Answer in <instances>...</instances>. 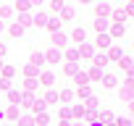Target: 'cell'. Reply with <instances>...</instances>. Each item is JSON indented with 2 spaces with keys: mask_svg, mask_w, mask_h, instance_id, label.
Wrapping results in <instances>:
<instances>
[{
  "mask_svg": "<svg viewBox=\"0 0 134 126\" xmlns=\"http://www.w3.org/2000/svg\"><path fill=\"white\" fill-rule=\"evenodd\" d=\"M50 42H53V47H55V50H66V47H69V34L55 32V34H50Z\"/></svg>",
  "mask_w": 134,
  "mask_h": 126,
  "instance_id": "6da1fadb",
  "label": "cell"
},
{
  "mask_svg": "<svg viewBox=\"0 0 134 126\" xmlns=\"http://www.w3.org/2000/svg\"><path fill=\"white\" fill-rule=\"evenodd\" d=\"M37 84H40V87H45V89H53V84H55V74H53V71H40Z\"/></svg>",
  "mask_w": 134,
  "mask_h": 126,
  "instance_id": "7a4b0ae2",
  "label": "cell"
},
{
  "mask_svg": "<svg viewBox=\"0 0 134 126\" xmlns=\"http://www.w3.org/2000/svg\"><path fill=\"white\" fill-rule=\"evenodd\" d=\"M113 118H116V116H113V110H110V108H103V110H97V113H95V121H97V123H105V126H108V123H113Z\"/></svg>",
  "mask_w": 134,
  "mask_h": 126,
  "instance_id": "3957f363",
  "label": "cell"
},
{
  "mask_svg": "<svg viewBox=\"0 0 134 126\" xmlns=\"http://www.w3.org/2000/svg\"><path fill=\"white\" fill-rule=\"evenodd\" d=\"M110 45H113V39H110V37H108V32H105V34H97V37H95V45H92V47H97V50H103V53H105Z\"/></svg>",
  "mask_w": 134,
  "mask_h": 126,
  "instance_id": "277c9868",
  "label": "cell"
},
{
  "mask_svg": "<svg viewBox=\"0 0 134 126\" xmlns=\"http://www.w3.org/2000/svg\"><path fill=\"white\" fill-rule=\"evenodd\" d=\"M69 42H76V47H79L82 42H87V32H84V26H76V29L71 32V37H69Z\"/></svg>",
  "mask_w": 134,
  "mask_h": 126,
  "instance_id": "5b68a950",
  "label": "cell"
},
{
  "mask_svg": "<svg viewBox=\"0 0 134 126\" xmlns=\"http://www.w3.org/2000/svg\"><path fill=\"white\" fill-rule=\"evenodd\" d=\"M105 58H108V63H110V60H113V63H118V60L124 58V50H121L118 45H110V47H108V53H105Z\"/></svg>",
  "mask_w": 134,
  "mask_h": 126,
  "instance_id": "8992f818",
  "label": "cell"
},
{
  "mask_svg": "<svg viewBox=\"0 0 134 126\" xmlns=\"http://www.w3.org/2000/svg\"><path fill=\"white\" fill-rule=\"evenodd\" d=\"M76 50H79V60H82V58H87V60H92V55H95V47H92L90 42H82V45H79Z\"/></svg>",
  "mask_w": 134,
  "mask_h": 126,
  "instance_id": "52a82bcc",
  "label": "cell"
},
{
  "mask_svg": "<svg viewBox=\"0 0 134 126\" xmlns=\"http://www.w3.org/2000/svg\"><path fill=\"white\" fill-rule=\"evenodd\" d=\"M118 68L126 74V79H131V55H124V58L118 60Z\"/></svg>",
  "mask_w": 134,
  "mask_h": 126,
  "instance_id": "ba28073f",
  "label": "cell"
},
{
  "mask_svg": "<svg viewBox=\"0 0 134 126\" xmlns=\"http://www.w3.org/2000/svg\"><path fill=\"white\" fill-rule=\"evenodd\" d=\"M45 55V63H53V66H55V63H60V50H55V47H50L47 53H42Z\"/></svg>",
  "mask_w": 134,
  "mask_h": 126,
  "instance_id": "9c48e42d",
  "label": "cell"
},
{
  "mask_svg": "<svg viewBox=\"0 0 134 126\" xmlns=\"http://www.w3.org/2000/svg\"><path fill=\"white\" fill-rule=\"evenodd\" d=\"M108 29H110V32H108V37H110V39H113V37H124V34H126V24H110Z\"/></svg>",
  "mask_w": 134,
  "mask_h": 126,
  "instance_id": "30bf717a",
  "label": "cell"
},
{
  "mask_svg": "<svg viewBox=\"0 0 134 126\" xmlns=\"http://www.w3.org/2000/svg\"><path fill=\"white\" fill-rule=\"evenodd\" d=\"M92 66H95V68H100V71L108 66V58H105V53H95V55H92Z\"/></svg>",
  "mask_w": 134,
  "mask_h": 126,
  "instance_id": "8fae6325",
  "label": "cell"
},
{
  "mask_svg": "<svg viewBox=\"0 0 134 126\" xmlns=\"http://www.w3.org/2000/svg\"><path fill=\"white\" fill-rule=\"evenodd\" d=\"M100 84H103L105 89H113V87L118 84V79H116V74H103V79H100Z\"/></svg>",
  "mask_w": 134,
  "mask_h": 126,
  "instance_id": "7c38bea8",
  "label": "cell"
},
{
  "mask_svg": "<svg viewBox=\"0 0 134 126\" xmlns=\"http://www.w3.org/2000/svg\"><path fill=\"white\" fill-rule=\"evenodd\" d=\"M74 95H76V97L84 102L87 97H92V87H90V84H84V87H76V89H74Z\"/></svg>",
  "mask_w": 134,
  "mask_h": 126,
  "instance_id": "4fadbf2b",
  "label": "cell"
},
{
  "mask_svg": "<svg viewBox=\"0 0 134 126\" xmlns=\"http://www.w3.org/2000/svg\"><path fill=\"white\" fill-rule=\"evenodd\" d=\"M45 26L50 29V34H55V32L60 29V19H58V16H47V21H45Z\"/></svg>",
  "mask_w": 134,
  "mask_h": 126,
  "instance_id": "5bb4252c",
  "label": "cell"
},
{
  "mask_svg": "<svg viewBox=\"0 0 134 126\" xmlns=\"http://www.w3.org/2000/svg\"><path fill=\"white\" fill-rule=\"evenodd\" d=\"M121 100H126V102H131V79H126L124 82V87H121Z\"/></svg>",
  "mask_w": 134,
  "mask_h": 126,
  "instance_id": "9a60e30c",
  "label": "cell"
},
{
  "mask_svg": "<svg viewBox=\"0 0 134 126\" xmlns=\"http://www.w3.org/2000/svg\"><path fill=\"white\" fill-rule=\"evenodd\" d=\"M34 8V3H29V0H19V3L13 5V11H19V13H29Z\"/></svg>",
  "mask_w": 134,
  "mask_h": 126,
  "instance_id": "2e32d148",
  "label": "cell"
},
{
  "mask_svg": "<svg viewBox=\"0 0 134 126\" xmlns=\"http://www.w3.org/2000/svg\"><path fill=\"white\" fill-rule=\"evenodd\" d=\"M92 26H95V32H97V34H105V32H108V26H110V21H108V19H97Z\"/></svg>",
  "mask_w": 134,
  "mask_h": 126,
  "instance_id": "e0dca14e",
  "label": "cell"
},
{
  "mask_svg": "<svg viewBox=\"0 0 134 126\" xmlns=\"http://www.w3.org/2000/svg\"><path fill=\"white\" fill-rule=\"evenodd\" d=\"M29 63H32V66H37V68H40V66H42V63H45V55H42L40 50H34V53L29 55Z\"/></svg>",
  "mask_w": 134,
  "mask_h": 126,
  "instance_id": "ac0fdd59",
  "label": "cell"
},
{
  "mask_svg": "<svg viewBox=\"0 0 134 126\" xmlns=\"http://www.w3.org/2000/svg\"><path fill=\"white\" fill-rule=\"evenodd\" d=\"M24 76H26V79H37V76H40V68L32 66V63H26V66H24Z\"/></svg>",
  "mask_w": 134,
  "mask_h": 126,
  "instance_id": "d6986e66",
  "label": "cell"
},
{
  "mask_svg": "<svg viewBox=\"0 0 134 126\" xmlns=\"http://www.w3.org/2000/svg\"><path fill=\"white\" fill-rule=\"evenodd\" d=\"M82 68H79V63H63V74L66 76H74V74H79Z\"/></svg>",
  "mask_w": 134,
  "mask_h": 126,
  "instance_id": "ffe728a7",
  "label": "cell"
},
{
  "mask_svg": "<svg viewBox=\"0 0 134 126\" xmlns=\"http://www.w3.org/2000/svg\"><path fill=\"white\" fill-rule=\"evenodd\" d=\"M95 13H97V19H108V16H110V5H108V3H100V5L95 8Z\"/></svg>",
  "mask_w": 134,
  "mask_h": 126,
  "instance_id": "44dd1931",
  "label": "cell"
},
{
  "mask_svg": "<svg viewBox=\"0 0 134 126\" xmlns=\"http://www.w3.org/2000/svg\"><path fill=\"white\" fill-rule=\"evenodd\" d=\"M45 21H47V13H42V11L32 16V26H37V29H40V26H45Z\"/></svg>",
  "mask_w": 134,
  "mask_h": 126,
  "instance_id": "7402d4cb",
  "label": "cell"
},
{
  "mask_svg": "<svg viewBox=\"0 0 134 126\" xmlns=\"http://www.w3.org/2000/svg\"><path fill=\"white\" fill-rule=\"evenodd\" d=\"M19 116H21V113H19L16 105H11L8 110H3V118H8V121H19Z\"/></svg>",
  "mask_w": 134,
  "mask_h": 126,
  "instance_id": "603a6c76",
  "label": "cell"
},
{
  "mask_svg": "<svg viewBox=\"0 0 134 126\" xmlns=\"http://www.w3.org/2000/svg\"><path fill=\"white\" fill-rule=\"evenodd\" d=\"M16 24H19L21 29H29V26H32V16H29V13H19V21H16Z\"/></svg>",
  "mask_w": 134,
  "mask_h": 126,
  "instance_id": "cb8c5ba5",
  "label": "cell"
},
{
  "mask_svg": "<svg viewBox=\"0 0 134 126\" xmlns=\"http://www.w3.org/2000/svg\"><path fill=\"white\" fill-rule=\"evenodd\" d=\"M8 102L19 108V105H21V92H19V89H11V92H8Z\"/></svg>",
  "mask_w": 134,
  "mask_h": 126,
  "instance_id": "d4e9b609",
  "label": "cell"
},
{
  "mask_svg": "<svg viewBox=\"0 0 134 126\" xmlns=\"http://www.w3.org/2000/svg\"><path fill=\"white\" fill-rule=\"evenodd\" d=\"M42 100H45V105H55V102H58V92H55V89H47Z\"/></svg>",
  "mask_w": 134,
  "mask_h": 126,
  "instance_id": "484cf974",
  "label": "cell"
},
{
  "mask_svg": "<svg viewBox=\"0 0 134 126\" xmlns=\"http://www.w3.org/2000/svg\"><path fill=\"white\" fill-rule=\"evenodd\" d=\"M66 63H79V50H76V47L66 50Z\"/></svg>",
  "mask_w": 134,
  "mask_h": 126,
  "instance_id": "4316f807",
  "label": "cell"
},
{
  "mask_svg": "<svg viewBox=\"0 0 134 126\" xmlns=\"http://www.w3.org/2000/svg\"><path fill=\"white\" fill-rule=\"evenodd\" d=\"M71 97H74V89H60V95H58V102H71Z\"/></svg>",
  "mask_w": 134,
  "mask_h": 126,
  "instance_id": "83f0119b",
  "label": "cell"
},
{
  "mask_svg": "<svg viewBox=\"0 0 134 126\" xmlns=\"http://www.w3.org/2000/svg\"><path fill=\"white\" fill-rule=\"evenodd\" d=\"M34 126H47V110L34 113Z\"/></svg>",
  "mask_w": 134,
  "mask_h": 126,
  "instance_id": "f1b7e54d",
  "label": "cell"
},
{
  "mask_svg": "<svg viewBox=\"0 0 134 126\" xmlns=\"http://www.w3.org/2000/svg\"><path fill=\"white\" fill-rule=\"evenodd\" d=\"M0 74H3V79H8V82H11V76L16 74V68H13V66H8V63H3V68H0Z\"/></svg>",
  "mask_w": 134,
  "mask_h": 126,
  "instance_id": "f546056e",
  "label": "cell"
},
{
  "mask_svg": "<svg viewBox=\"0 0 134 126\" xmlns=\"http://www.w3.org/2000/svg\"><path fill=\"white\" fill-rule=\"evenodd\" d=\"M87 79H92V82H100V79H103V71H100V68H95V66H92V68H90V71H87Z\"/></svg>",
  "mask_w": 134,
  "mask_h": 126,
  "instance_id": "4dcf8cb0",
  "label": "cell"
},
{
  "mask_svg": "<svg viewBox=\"0 0 134 126\" xmlns=\"http://www.w3.org/2000/svg\"><path fill=\"white\" fill-rule=\"evenodd\" d=\"M87 82H90V79H87V74H84V71H79V74H74V84H76V87H84Z\"/></svg>",
  "mask_w": 134,
  "mask_h": 126,
  "instance_id": "1f68e13d",
  "label": "cell"
},
{
  "mask_svg": "<svg viewBox=\"0 0 134 126\" xmlns=\"http://www.w3.org/2000/svg\"><path fill=\"white\" fill-rule=\"evenodd\" d=\"M58 118H60V121H69V118H71V108H69V105H60Z\"/></svg>",
  "mask_w": 134,
  "mask_h": 126,
  "instance_id": "d6a6232c",
  "label": "cell"
},
{
  "mask_svg": "<svg viewBox=\"0 0 134 126\" xmlns=\"http://www.w3.org/2000/svg\"><path fill=\"white\" fill-rule=\"evenodd\" d=\"M8 34H11V37H21V34H24V29H21V26H19L16 21H13V24L8 26Z\"/></svg>",
  "mask_w": 134,
  "mask_h": 126,
  "instance_id": "836d02e7",
  "label": "cell"
},
{
  "mask_svg": "<svg viewBox=\"0 0 134 126\" xmlns=\"http://www.w3.org/2000/svg\"><path fill=\"white\" fill-rule=\"evenodd\" d=\"M40 84H37V79H24V92H34Z\"/></svg>",
  "mask_w": 134,
  "mask_h": 126,
  "instance_id": "e575fe53",
  "label": "cell"
},
{
  "mask_svg": "<svg viewBox=\"0 0 134 126\" xmlns=\"http://www.w3.org/2000/svg\"><path fill=\"white\" fill-rule=\"evenodd\" d=\"M19 126H34V118L32 116H19Z\"/></svg>",
  "mask_w": 134,
  "mask_h": 126,
  "instance_id": "d590c367",
  "label": "cell"
},
{
  "mask_svg": "<svg viewBox=\"0 0 134 126\" xmlns=\"http://www.w3.org/2000/svg\"><path fill=\"white\" fill-rule=\"evenodd\" d=\"M11 13H13V8H11V5H3V8H0V21H3V19H11Z\"/></svg>",
  "mask_w": 134,
  "mask_h": 126,
  "instance_id": "8d00e7d4",
  "label": "cell"
},
{
  "mask_svg": "<svg viewBox=\"0 0 134 126\" xmlns=\"http://www.w3.org/2000/svg\"><path fill=\"white\" fill-rule=\"evenodd\" d=\"M82 116H84V108L82 105H74L71 108V118H82Z\"/></svg>",
  "mask_w": 134,
  "mask_h": 126,
  "instance_id": "74e56055",
  "label": "cell"
},
{
  "mask_svg": "<svg viewBox=\"0 0 134 126\" xmlns=\"http://www.w3.org/2000/svg\"><path fill=\"white\" fill-rule=\"evenodd\" d=\"M71 16H74V11H71V8H66V5H63V11H60V19H63V21H69Z\"/></svg>",
  "mask_w": 134,
  "mask_h": 126,
  "instance_id": "f35d334b",
  "label": "cell"
},
{
  "mask_svg": "<svg viewBox=\"0 0 134 126\" xmlns=\"http://www.w3.org/2000/svg\"><path fill=\"white\" fill-rule=\"evenodd\" d=\"M0 92H11V82L8 79H0Z\"/></svg>",
  "mask_w": 134,
  "mask_h": 126,
  "instance_id": "ab89813d",
  "label": "cell"
},
{
  "mask_svg": "<svg viewBox=\"0 0 134 126\" xmlns=\"http://www.w3.org/2000/svg\"><path fill=\"white\" fill-rule=\"evenodd\" d=\"M50 8H53V11H55V13H60V11H63V0H55V3H53V5H50Z\"/></svg>",
  "mask_w": 134,
  "mask_h": 126,
  "instance_id": "60d3db41",
  "label": "cell"
},
{
  "mask_svg": "<svg viewBox=\"0 0 134 126\" xmlns=\"http://www.w3.org/2000/svg\"><path fill=\"white\" fill-rule=\"evenodd\" d=\"M124 13H126V16H131V13H134V5H131V3H126V8H124Z\"/></svg>",
  "mask_w": 134,
  "mask_h": 126,
  "instance_id": "b9f144b4",
  "label": "cell"
},
{
  "mask_svg": "<svg viewBox=\"0 0 134 126\" xmlns=\"http://www.w3.org/2000/svg\"><path fill=\"white\" fill-rule=\"evenodd\" d=\"M5 53H8V47H5L3 42H0V60H3V58H5Z\"/></svg>",
  "mask_w": 134,
  "mask_h": 126,
  "instance_id": "7bdbcfd3",
  "label": "cell"
},
{
  "mask_svg": "<svg viewBox=\"0 0 134 126\" xmlns=\"http://www.w3.org/2000/svg\"><path fill=\"white\" fill-rule=\"evenodd\" d=\"M58 126H71V121H60V123H58Z\"/></svg>",
  "mask_w": 134,
  "mask_h": 126,
  "instance_id": "ee69618b",
  "label": "cell"
},
{
  "mask_svg": "<svg viewBox=\"0 0 134 126\" xmlns=\"http://www.w3.org/2000/svg\"><path fill=\"white\" fill-rule=\"evenodd\" d=\"M3 29H5V21H0V32H3Z\"/></svg>",
  "mask_w": 134,
  "mask_h": 126,
  "instance_id": "f6af8a7d",
  "label": "cell"
},
{
  "mask_svg": "<svg viewBox=\"0 0 134 126\" xmlns=\"http://www.w3.org/2000/svg\"><path fill=\"white\" fill-rule=\"evenodd\" d=\"M71 126H84V123H82V121H76V123H71Z\"/></svg>",
  "mask_w": 134,
  "mask_h": 126,
  "instance_id": "bcb514c9",
  "label": "cell"
},
{
  "mask_svg": "<svg viewBox=\"0 0 134 126\" xmlns=\"http://www.w3.org/2000/svg\"><path fill=\"white\" fill-rule=\"evenodd\" d=\"M90 126H105V123H97V121H95V123H90Z\"/></svg>",
  "mask_w": 134,
  "mask_h": 126,
  "instance_id": "7dc6e473",
  "label": "cell"
},
{
  "mask_svg": "<svg viewBox=\"0 0 134 126\" xmlns=\"http://www.w3.org/2000/svg\"><path fill=\"white\" fill-rule=\"evenodd\" d=\"M0 121H3V108H0Z\"/></svg>",
  "mask_w": 134,
  "mask_h": 126,
  "instance_id": "c3c4849f",
  "label": "cell"
},
{
  "mask_svg": "<svg viewBox=\"0 0 134 126\" xmlns=\"http://www.w3.org/2000/svg\"><path fill=\"white\" fill-rule=\"evenodd\" d=\"M3 63H5V60H0V68H3Z\"/></svg>",
  "mask_w": 134,
  "mask_h": 126,
  "instance_id": "681fc988",
  "label": "cell"
},
{
  "mask_svg": "<svg viewBox=\"0 0 134 126\" xmlns=\"http://www.w3.org/2000/svg\"><path fill=\"white\" fill-rule=\"evenodd\" d=\"M5 126H8V123H5Z\"/></svg>",
  "mask_w": 134,
  "mask_h": 126,
  "instance_id": "f907efd6",
  "label": "cell"
}]
</instances>
